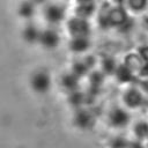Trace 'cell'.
I'll return each mask as SVG.
<instances>
[{
	"mask_svg": "<svg viewBox=\"0 0 148 148\" xmlns=\"http://www.w3.org/2000/svg\"><path fill=\"white\" fill-rule=\"evenodd\" d=\"M68 29L74 37H80V36L87 37V35L89 34V24L86 21V18L82 17L72 18L68 22Z\"/></svg>",
	"mask_w": 148,
	"mask_h": 148,
	"instance_id": "cell-2",
	"label": "cell"
},
{
	"mask_svg": "<svg viewBox=\"0 0 148 148\" xmlns=\"http://www.w3.org/2000/svg\"><path fill=\"white\" fill-rule=\"evenodd\" d=\"M116 74L119 81L121 82H128V81H133V74H132V69L126 66V65H121L116 69Z\"/></svg>",
	"mask_w": 148,
	"mask_h": 148,
	"instance_id": "cell-10",
	"label": "cell"
},
{
	"mask_svg": "<svg viewBox=\"0 0 148 148\" xmlns=\"http://www.w3.org/2000/svg\"><path fill=\"white\" fill-rule=\"evenodd\" d=\"M132 27H133V21H132L131 18H127V20L120 25V30H121V31H128Z\"/></svg>",
	"mask_w": 148,
	"mask_h": 148,
	"instance_id": "cell-21",
	"label": "cell"
},
{
	"mask_svg": "<svg viewBox=\"0 0 148 148\" xmlns=\"http://www.w3.org/2000/svg\"><path fill=\"white\" fill-rule=\"evenodd\" d=\"M128 2L134 10H141L147 5V0H128Z\"/></svg>",
	"mask_w": 148,
	"mask_h": 148,
	"instance_id": "cell-20",
	"label": "cell"
},
{
	"mask_svg": "<svg viewBox=\"0 0 148 148\" xmlns=\"http://www.w3.org/2000/svg\"><path fill=\"white\" fill-rule=\"evenodd\" d=\"M102 81H103V76H102V74L101 73H94L92 75H91V77H90V82H91V88H96V89H98V87H99V84L102 83Z\"/></svg>",
	"mask_w": 148,
	"mask_h": 148,
	"instance_id": "cell-19",
	"label": "cell"
},
{
	"mask_svg": "<svg viewBox=\"0 0 148 148\" xmlns=\"http://www.w3.org/2000/svg\"><path fill=\"white\" fill-rule=\"evenodd\" d=\"M94 3L90 1V2H83L81 3L77 9H76V13L79 15V17H82V18H86L88 16H90L92 13H94Z\"/></svg>",
	"mask_w": 148,
	"mask_h": 148,
	"instance_id": "cell-15",
	"label": "cell"
},
{
	"mask_svg": "<svg viewBox=\"0 0 148 148\" xmlns=\"http://www.w3.org/2000/svg\"><path fill=\"white\" fill-rule=\"evenodd\" d=\"M94 60L91 58L87 59L86 61H82V62H76L73 67V73L76 75V76H81V75H84L88 71V68L92 65Z\"/></svg>",
	"mask_w": 148,
	"mask_h": 148,
	"instance_id": "cell-13",
	"label": "cell"
},
{
	"mask_svg": "<svg viewBox=\"0 0 148 148\" xmlns=\"http://www.w3.org/2000/svg\"><path fill=\"white\" fill-rule=\"evenodd\" d=\"M140 56L145 61H148V46H143L140 49Z\"/></svg>",
	"mask_w": 148,
	"mask_h": 148,
	"instance_id": "cell-22",
	"label": "cell"
},
{
	"mask_svg": "<svg viewBox=\"0 0 148 148\" xmlns=\"http://www.w3.org/2000/svg\"><path fill=\"white\" fill-rule=\"evenodd\" d=\"M34 12H35V7H34V2L32 1H24L18 7L20 15L22 17H25V18L31 17L34 15Z\"/></svg>",
	"mask_w": 148,
	"mask_h": 148,
	"instance_id": "cell-14",
	"label": "cell"
},
{
	"mask_svg": "<svg viewBox=\"0 0 148 148\" xmlns=\"http://www.w3.org/2000/svg\"><path fill=\"white\" fill-rule=\"evenodd\" d=\"M39 42L40 44L46 47V49H53L58 45L59 43V36L54 30H45L43 32H40V37H39Z\"/></svg>",
	"mask_w": 148,
	"mask_h": 148,
	"instance_id": "cell-4",
	"label": "cell"
},
{
	"mask_svg": "<svg viewBox=\"0 0 148 148\" xmlns=\"http://www.w3.org/2000/svg\"><path fill=\"white\" fill-rule=\"evenodd\" d=\"M79 1H80L81 3H83V2H90L91 0H79Z\"/></svg>",
	"mask_w": 148,
	"mask_h": 148,
	"instance_id": "cell-26",
	"label": "cell"
},
{
	"mask_svg": "<svg viewBox=\"0 0 148 148\" xmlns=\"http://www.w3.org/2000/svg\"><path fill=\"white\" fill-rule=\"evenodd\" d=\"M125 62H126L125 65L128 66L131 69H138V68L141 69L146 61L142 59V57H139L136 54H128Z\"/></svg>",
	"mask_w": 148,
	"mask_h": 148,
	"instance_id": "cell-11",
	"label": "cell"
},
{
	"mask_svg": "<svg viewBox=\"0 0 148 148\" xmlns=\"http://www.w3.org/2000/svg\"><path fill=\"white\" fill-rule=\"evenodd\" d=\"M51 86V80H50V76L46 72H43V71H39V72H36L32 77H31V87L32 89L36 91V92H39V94H44L49 90Z\"/></svg>",
	"mask_w": 148,
	"mask_h": 148,
	"instance_id": "cell-1",
	"label": "cell"
},
{
	"mask_svg": "<svg viewBox=\"0 0 148 148\" xmlns=\"http://www.w3.org/2000/svg\"><path fill=\"white\" fill-rule=\"evenodd\" d=\"M45 18L50 22V23H59L65 15V12L62 9V7L58 6V5H50L46 9H45Z\"/></svg>",
	"mask_w": 148,
	"mask_h": 148,
	"instance_id": "cell-5",
	"label": "cell"
},
{
	"mask_svg": "<svg viewBox=\"0 0 148 148\" xmlns=\"http://www.w3.org/2000/svg\"><path fill=\"white\" fill-rule=\"evenodd\" d=\"M114 1H116V2H118V3H123V1H124V0H114Z\"/></svg>",
	"mask_w": 148,
	"mask_h": 148,
	"instance_id": "cell-27",
	"label": "cell"
},
{
	"mask_svg": "<svg viewBox=\"0 0 148 148\" xmlns=\"http://www.w3.org/2000/svg\"><path fill=\"white\" fill-rule=\"evenodd\" d=\"M61 86H62V88L65 90H67L69 92L75 91L76 88H77V76L74 73L62 76V79H61Z\"/></svg>",
	"mask_w": 148,
	"mask_h": 148,
	"instance_id": "cell-9",
	"label": "cell"
},
{
	"mask_svg": "<svg viewBox=\"0 0 148 148\" xmlns=\"http://www.w3.org/2000/svg\"><path fill=\"white\" fill-rule=\"evenodd\" d=\"M69 46H71V50L74 52H83L89 47V40L86 36L73 37Z\"/></svg>",
	"mask_w": 148,
	"mask_h": 148,
	"instance_id": "cell-8",
	"label": "cell"
},
{
	"mask_svg": "<svg viewBox=\"0 0 148 148\" xmlns=\"http://www.w3.org/2000/svg\"><path fill=\"white\" fill-rule=\"evenodd\" d=\"M128 148H143V146H142V143L140 141H133V142L130 143Z\"/></svg>",
	"mask_w": 148,
	"mask_h": 148,
	"instance_id": "cell-23",
	"label": "cell"
},
{
	"mask_svg": "<svg viewBox=\"0 0 148 148\" xmlns=\"http://www.w3.org/2000/svg\"><path fill=\"white\" fill-rule=\"evenodd\" d=\"M103 69H104V72L108 73V74L113 73V72L116 71V64H114L113 59H111V58L104 59V61H103Z\"/></svg>",
	"mask_w": 148,
	"mask_h": 148,
	"instance_id": "cell-18",
	"label": "cell"
},
{
	"mask_svg": "<svg viewBox=\"0 0 148 148\" xmlns=\"http://www.w3.org/2000/svg\"><path fill=\"white\" fill-rule=\"evenodd\" d=\"M108 15H109V21H110L111 25H121L128 18L125 10L121 7L112 9Z\"/></svg>",
	"mask_w": 148,
	"mask_h": 148,
	"instance_id": "cell-7",
	"label": "cell"
},
{
	"mask_svg": "<svg viewBox=\"0 0 148 148\" xmlns=\"http://www.w3.org/2000/svg\"><path fill=\"white\" fill-rule=\"evenodd\" d=\"M128 146H130L128 141L123 136H117V138L112 139L111 143H110L111 148H128Z\"/></svg>",
	"mask_w": 148,
	"mask_h": 148,
	"instance_id": "cell-17",
	"label": "cell"
},
{
	"mask_svg": "<svg viewBox=\"0 0 148 148\" xmlns=\"http://www.w3.org/2000/svg\"><path fill=\"white\" fill-rule=\"evenodd\" d=\"M32 2H35V3H43L45 0H31Z\"/></svg>",
	"mask_w": 148,
	"mask_h": 148,
	"instance_id": "cell-25",
	"label": "cell"
},
{
	"mask_svg": "<svg viewBox=\"0 0 148 148\" xmlns=\"http://www.w3.org/2000/svg\"><path fill=\"white\" fill-rule=\"evenodd\" d=\"M23 37L27 42L29 43H34V42H37L39 40V37H40V32L38 31V29L35 27V25H28L24 31H23Z\"/></svg>",
	"mask_w": 148,
	"mask_h": 148,
	"instance_id": "cell-12",
	"label": "cell"
},
{
	"mask_svg": "<svg viewBox=\"0 0 148 148\" xmlns=\"http://www.w3.org/2000/svg\"><path fill=\"white\" fill-rule=\"evenodd\" d=\"M142 88H143V89H145V90L148 92V80L142 82Z\"/></svg>",
	"mask_w": 148,
	"mask_h": 148,
	"instance_id": "cell-24",
	"label": "cell"
},
{
	"mask_svg": "<svg viewBox=\"0 0 148 148\" xmlns=\"http://www.w3.org/2000/svg\"><path fill=\"white\" fill-rule=\"evenodd\" d=\"M124 99H125L126 104H127L130 108H138V106L141 105L142 102H143L142 95H141L136 89H130V90L125 94Z\"/></svg>",
	"mask_w": 148,
	"mask_h": 148,
	"instance_id": "cell-6",
	"label": "cell"
},
{
	"mask_svg": "<svg viewBox=\"0 0 148 148\" xmlns=\"http://www.w3.org/2000/svg\"><path fill=\"white\" fill-rule=\"evenodd\" d=\"M130 116L123 109H114L110 113V123L114 127H124L128 124Z\"/></svg>",
	"mask_w": 148,
	"mask_h": 148,
	"instance_id": "cell-3",
	"label": "cell"
},
{
	"mask_svg": "<svg viewBox=\"0 0 148 148\" xmlns=\"http://www.w3.org/2000/svg\"><path fill=\"white\" fill-rule=\"evenodd\" d=\"M135 135L139 139H145L148 136V123L146 121H139L134 127Z\"/></svg>",
	"mask_w": 148,
	"mask_h": 148,
	"instance_id": "cell-16",
	"label": "cell"
}]
</instances>
